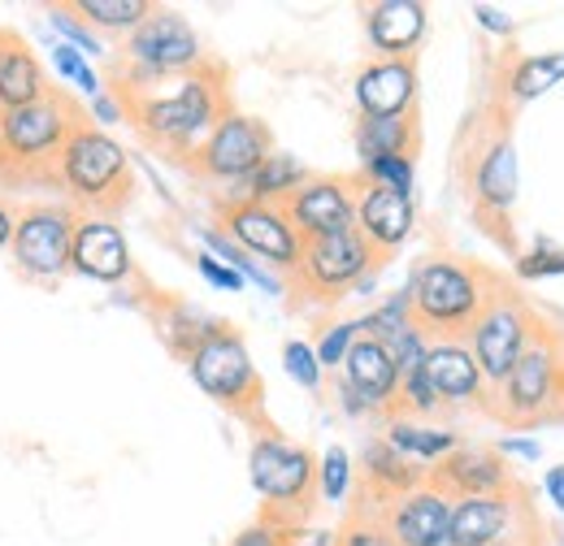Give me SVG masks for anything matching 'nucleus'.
I'll return each mask as SVG.
<instances>
[{
  "instance_id": "obj_1",
  "label": "nucleus",
  "mask_w": 564,
  "mask_h": 546,
  "mask_svg": "<svg viewBox=\"0 0 564 546\" xmlns=\"http://www.w3.org/2000/svg\"><path fill=\"white\" fill-rule=\"evenodd\" d=\"M131 122L143 135L170 152H196L205 139L213 135V127L230 113L226 109V87H221V69L200 66L178 78V87L170 96H143L131 91L122 96Z\"/></svg>"
},
{
  "instance_id": "obj_2",
  "label": "nucleus",
  "mask_w": 564,
  "mask_h": 546,
  "mask_svg": "<svg viewBox=\"0 0 564 546\" xmlns=\"http://www.w3.org/2000/svg\"><path fill=\"white\" fill-rule=\"evenodd\" d=\"M413 326L425 335H465L491 304V277L465 261L430 256L417 265L413 282Z\"/></svg>"
},
{
  "instance_id": "obj_3",
  "label": "nucleus",
  "mask_w": 564,
  "mask_h": 546,
  "mask_svg": "<svg viewBox=\"0 0 564 546\" xmlns=\"http://www.w3.org/2000/svg\"><path fill=\"white\" fill-rule=\"evenodd\" d=\"M57 178L74 200L91 205L100 217L109 208L122 205V196L131 192V170H127V148L113 135L96 131V127H78L70 143L57 156Z\"/></svg>"
},
{
  "instance_id": "obj_4",
  "label": "nucleus",
  "mask_w": 564,
  "mask_h": 546,
  "mask_svg": "<svg viewBox=\"0 0 564 546\" xmlns=\"http://www.w3.org/2000/svg\"><path fill=\"white\" fill-rule=\"evenodd\" d=\"M248 478L257 485V494L270 503L265 516H279V521H300L308 507H313V494H317V460L308 447L300 443H286V438H257L252 451H248Z\"/></svg>"
},
{
  "instance_id": "obj_5",
  "label": "nucleus",
  "mask_w": 564,
  "mask_h": 546,
  "mask_svg": "<svg viewBox=\"0 0 564 546\" xmlns=\"http://www.w3.org/2000/svg\"><path fill=\"white\" fill-rule=\"evenodd\" d=\"M187 373L221 408L239 412V416H257L261 412V395H265L261 373L252 364L248 342L239 339L230 326L217 330L213 339H205L187 356Z\"/></svg>"
},
{
  "instance_id": "obj_6",
  "label": "nucleus",
  "mask_w": 564,
  "mask_h": 546,
  "mask_svg": "<svg viewBox=\"0 0 564 546\" xmlns=\"http://www.w3.org/2000/svg\"><path fill=\"white\" fill-rule=\"evenodd\" d=\"M83 127V113L70 96L48 91L44 100L0 113V143H4V161L9 165H44L57 161L70 135Z\"/></svg>"
},
{
  "instance_id": "obj_7",
  "label": "nucleus",
  "mask_w": 564,
  "mask_h": 546,
  "mask_svg": "<svg viewBox=\"0 0 564 546\" xmlns=\"http://www.w3.org/2000/svg\"><path fill=\"white\" fill-rule=\"evenodd\" d=\"M534 335H539V326H534L530 308H525L517 295L495 291L491 304L482 308V317H478L474 330H469V351H474L482 378H487L491 386H503L508 373L517 369V360L525 356V347L534 342Z\"/></svg>"
},
{
  "instance_id": "obj_8",
  "label": "nucleus",
  "mask_w": 564,
  "mask_h": 546,
  "mask_svg": "<svg viewBox=\"0 0 564 546\" xmlns=\"http://www.w3.org/2000/svg\"><path fill=\"white\" fill-rule=\"evenodd\" d=\"M274 152V135L261 118H248V113H226L213 135L192 152V165L200 178L213 183H248Z\"/></svg>"
},
{
  "instance_id": "obj_9",
  "label": "nucleus",
  "mask_w": 564,
  "mask_h": 546,
  "mask_svg": "<svg viewBox=\"0 0 564 546\" xmlns=\"http://www.w3.org/2000/svg\"><path fill=\"white\" fill-rule=\"evenodd\" d=\"M74 208L66 205H35L18 212V230H13V265L22 277L35 282H57L70 270V248H74Z\"/></svg>"
},
{
  "instance_id": "obj_10",
  "label": "nucleus",
  "mask_w": 564,
  "mask_h": 546,
  "mask_svg": "<svg viewBox=\"0 0 564 546\" xmlns=\"http://www.w3.org/2000/svg\"><path fill=\"white\" fill-rule=\"evenodd\" d=\"M221 226L252 261H265L274 270H295L304 256V239L282 205H261V200L221 205Z\"/></svg>"
},
{
  "instance_id": "obj_11",
  "label": "nucleus",
  "mask_w": 564,
  "mask_h": 546,
  "mask_svg": "<svg viewBox=\"0 0 564 546\" xmlns=\"http://www.w3.org/2000/svg\"><path fill=\"white\" fill-rule=\"evenodd\" d=\"M561 386H564L561 347H556L552 335H534V342L525 347V356L517 360V369L508 373V382L499 386L503 416L517 421V425L539 421L543 412L561 400Z\"/></svg>"
},
{
  "instance_id": "obj_12",
  "label": "nucleus",
  "mask_w": 564,
  "mask_h": 546,
  "mask_svg": "<svg viewBox=\"0 0 564 546\" xmlns=\"http://www.w3.org/2000/svg\"><path fill=\"white\" fill-rule=\"evenodd\" d=\"M360 178H344V174H313L291 200H286V217L300 230V239H330V234H348L356 230V205H360Z\"/></svg>"
},
{
  "instance_id": "obj_13",
  "label": "nucleus",
  "mask_w": 564,
  "mask_h": 546,
  "mask_svg": "<svg viewBox=\"0 0 564 546\" xmlns=\"http://www.w3.org/2000/svg\"><path fill=\"white\" fill-rule=\"evenodd\" d=\"M127 57L148 74H192L205 66L200 57V40L192 31V22L174 9H152V18L127 40Z\"/></svg>"
},
{
  "instance_id": "obj_14",
  "label": "nucleus",
  "mask_w": 564,
  "mask_h": 546,
  "mask_svg": "<svg viewBox=\"0 0 564 546\" xmlns=\"http://www.w3.org/2000/svg\"><path fill=\"white\" fill-rule=\"evenodd\" d=\"M373 252L369 243L360 239V230H348V234H330V239H308L304 243V256L295 265V277L308 295L317 299H339L348 286H356L365 270H369Z\"/></svg>"
},
{
  "instance_id": "obj_15",
  "label": "nucleus",
  "mask_w": 564,
  "mask_h": 546,
  "mask_svg": "<svg viewBox=\"0 0 564 546\" xmlns=\"http://www.w3.org/2000/svg\"><path fill=\"white\" fill-rule=\"evenodd\" d=\"M400 364L382 339L360 335L344 360V400L348 412H382L400 404Z\"/></svg>"
},
{
  "instance_id": "obj_16",
  "label": "nucleus",
  "mask_w": 564,
  "mask_h": 546,
  "mask_svg": "<svg viewBox=\"0 0 564 546\" xmlns=\"http://www.w3.org/2000/svg\"><path fill=\"white\" fill-rule=\"evenodd\" d=\"M452 503L456 499L447 490L425 481L400 499H387L382 525L400 546H452Z\"/></svg>"
},
{
  "instance_id": "obj_17",
  "label": "nucleus",
  "mask_w": 564,
  "mask_h": 546,
  "mask_svg": "<svg viewBox=\"0 0 564 546\" xmlns=\"http://www.w3.org/2000/svg\"><path fill=\"white\" fill-rule=\"evenodd\" d=\"M417 62L413 57H382L356 74V109L360 118H409L417 105Z\"/></svg>"
},
{
  "instance_id": "obj_18",
  "label": "nucleus",
  "mask_w": 564,
  "mask_h": 546,
  "mask_svg": "<svg viewBox=\"0 0 564 546\" xmlns=\"http://www.w3.org/2000/svg\"><path fill=\"white\" fill-rule=\"evenodd\" d=\"M70 270L91 277V282H127L131 277V248H127V234L100 217V212H87L78 217L74 226V248H70Z\"/></svg>"
},
{
  "instance_id": "obj_19",
  "label": "nucleus",
  "mask_w": 564,
  "mask_h": 546,
  "mask_svg": "<svg viewBox=\"0 0 564 546\" xmlns=\"http://www.w3.org/2000/svg\"><path fill=\"white\" fill-rule=\"evenodd\" d=\"M413 226H417L413 196H404L395 187L365 183L360 205H356V230H360V239L369 243L373 256H391L395 248H404L409 234H413Z\"/></svg>"
},
{
  "instance_id": "obj_20",
  "label": "nucleus",
  "mask_w": 564,
  "mask_h": 546,
  "mask_svg": "<svg viewBox=\"0 0 564 546\" xmlns=\"http://www.w3.org/2000/svg\"><path fill=\"white\" fill-rule=\"evenodd\" d=\"M422 373H425V382H430V391H434V400H438V408H443V404H474V400L482 395V386H487V378H482L474 351L456 339L430 342Z\"/></svg>"
},
{
  "instance_id": "obj_21",
  "label": "nucleus",
  "mask_w": 564,
  "mask_h": 546,
  "mask_svg": "<svg viewBox=\"0 0 564 546\" xmlns=\"http://www.w3.org/2000/svg\"><path fill=\"white\" fill-rule=\"evenodd\" d=\"M517 503L508 490L499 494H465L452 503V546H495L512 534Z\"/></svg>"
},
{
  "instance_id": "obj_22",
  "label": "nucleus",
  "mask_w": 564,
  "mask_h": 546,
  "mask_svg": "<svg viewBox=\"0 0 564 546\" xmlns=\"http://www.w3.org/2000/svg\"><path fill=\"white\" fill-rule=\"evenodd\" d=\"M434 485L447 490L452 499H465V494H499L508 490V469L499 460V451L487 447H456L447 460H438L434 469Z\"/></svg>"
},
{
  "instance_id": "obj_23",
  "label": "nucleus",
  "mask_w": 564,
  "mask_h": 546,
  "mask_svg": "<svg viewBox=\"0 0 564 546\" xmlns=\"http://www.w3.org/2000/svg\"><path fill=\"white\" fill-rule=\"evenodd\" d=\"M365 35L387 57H409L425 35V4L417 0H378L365 9Z\"/></svg>"
},
{
  "instance_id": "obj_24",
  "label": "nucleus",
  "mask_w": 564,
  "mask_h": 546,
  "mask_svg": "<svg viewBox=\"0 0 564 546\" xmlns=\"http://www.w3.org/2000/svg\"><path fill=\"white\" fill-rule=\"evenodd\" d=\"M474 205L482 217H508L517 205V143L499 135L487 143V152L478 156V174H474Z\"/></svg>"
},
{
  "instance_id": "obj_25",
  "label": "nucleus",
  "mask_w": 564,
  "mask_h": 546,
  "mask_svg": "<svg viewBox=\"0 0 564 546\" xmlns=\"http://www.w3.org/2000/svg\"><path fill=\"white\" fill-rule=\"evenodd\" d=\"M48 91L53 87L44 78V66L35 62V53L18 35L0 31V113L26 109V105L44 100Z\"/></svg>"
},
{
  "instance_id": "obj_26",
  "label": "nucleus",
  "mask_w": 564,
  "mask_h": 546,
  "mask_svg": "<svg viewBox=\"0 0 564 546\" xmlns=\"http://www.w3.org/2000/svg\"><path fill=\"white\" fill-rule=\"evenodd\" d=\"M365 478L373 485V494H382V499H400V494L425 485L422 469H417L413 460H404L387 438H373V443L365 447Z\"/></svg>"
},
{
  "instance_id": "obj_27",
  "label": "nucleus",
  "mask_w": 564,
  "mask_h": 546,
  "mask_svg": "<svg viewBox=\"0 0 564 546\" xmlns=\"http://www.w3.org/2000/svg\"><path fill=\"white\" fill-rule=\"evenodd\" d=\"M417 118H365L360 131H356V148H360V165L365 161H378V156H409L417 152Z\"/></svg>"
},
{
  "instance_id": "obj_28",
  "label": "nucleus",
  "mask_w": 564,
  "mask_h": 546,
  "mask_svg": "<svg viewBox=\"0 0 564 546\" xmlns=\"http://www.w3.org/2000/svg\"><path fill=\"white\" fill-rule=\"evenodd\" d=\"M387 443L404 456V460H422V465H438L447 460L460 443L452 429H438V425H422V421H409V416H395L387 425Z\"/></svg>"
},
{
  "instance_id": "obj_29",
  "label": "nucleus",
  "mask_w": 564,
  "mask_h": 546,
  "mask_svg": "<svg viewBox=\"0 0 564 546\" xmlns=\"http://www.w3.org/2000/svg\"><path fill=\"white\" fill-rule=\"evenodd\" d=\"M308 178H313V174H308L291 152H279V148H274V152H270V161H265V165L243 183V187H248V192H243V200L286 205V200H291Z\"/></svg>"
},
{
  "instance_id": "obj_30",
  "label": "nucleus",
  "mask_w": 564,
  "mask_h": 546,
  "mask_svg": "<svg viewBox=\"0 0 564 546\" xmlns=\"http://www.w3.org/2000/svg\"><path fill=\"white\" fill-rule=\"evenodd\" d=\"M161 339L170 342V351H178L183 360L200 347L205 339H213L217 330H226L221 321H213V317H205L200 308H192V304H183V299H174L165 313H161Z\"/></svg>"
},
{
  "instance_id": "obj_31",
  "label": "nucleus",
  "mask_w": 564,
  "mask_h": 546,
  "mask_svg": "<svg viewBox=\"0 0 564 546\" xmlns=\"http://www.w3.org/2000/svg\"><path fill=\"white\" fill-rule=\"evenodd\" d=\"M74 13L87 22V26H100V31H140L143 22L152 18L156 4L148 0H74Z\"/></svg>"
},
{
  "instance_id": "obj_32",
  "label": "nucleus",
  "mask_w": 564,
  "mask_h": 546,
  "mask_svg": "<svg viewBox=\"0 0 564 546\" xmlns=\"http://www.w3.org/2000/svg\"><path fill=\"white\" fill-rule=\"evenodd\" d=\"M564 83V53H543V57H525L508 74V91L512 100H539L543 91H552Z\"/></svg>"
},
{
  "instance_id": "obj_33",
  "label": "nucleus",
  "mask_w": 564,
  "mask_h": 546,
  "mask_svg": "<svg viewBox=\"0 0 564 546\" xmlns=\"http://www.w3.org/2000/svg\"><path fill=\"white\" fill-rule=\"evenodd\" d=\"M48 26L62 35V44H70V48H78L83 57H100L105 53V44L91 35V26L74 13L70 4H48Z\"/></svg>"
},
{
  "instance_id": "obj_34",
  "label": "nucleus",
  "mask_w": 564,
  "mask_h": 546,
  "mask_svg": "<svg viewBox=\"0 0 564 546\" xmlns=\"http://www.w3.org/2000/svg\"><path fill=\"white\" fill-rule=\"evenodd\" d=\"M352 485V456L344 447H326V456L317 460V494L326 503H339Z\"/></svg>"
},
{
  "instance_id": "obj_35",
  "label": "nucleus",
  "mask_w": 564,
  "mask_h": 546,
  "mask_svg": "<svg viewBox=\"0 0 564 546\" xmlns=\"http://www.w3.org/2000/svg\"><path fill=\"white\" fill-rule=\"evenodd\" d=\"M282 369H286V378L295 382V386H304V391H317L322 386V360H317V347H308L304 339H291L282 342Z\"/></svg>"
},
{
  "instance_id": "obj_36",
  "label": "nucleus",
  "mask_w": 564,
  "mask_h": 546,
  "mask_svg": "<svg viewBox=\"0 0 564 546\" xmlns=\"http://www.w3.org/2000/svg\"><path fill=\"white\" fill-rule=\"evenodd\" d=\"M53 66H57V74L66 78V83H74L83 96H105V87H100V74L91 69V62L78 53V48H70V44H53Z\"/></svg>"
},
{
  "instance_id": "obj_37",
  "label": "nucleus",
  "mask_w": 564,
  "mask_h": 546,
  "mask_svg": "<svg viewBox=\"0 0 564 546\" xmlns=\"http://www.w3.org/2000/svg\"><path fill=\"white\" fill-rule=\"evenodd\" d=\"M360 178L413 196V161H409V156H378V161H365V165H360Z\"/></svg>"
},
{
  "instance_id": "obj_38",
  "label": "nucleus",
  "mask_w": 564,
  "mask_h": 546,
  "mask_svg": "<svg viewBox=\"0 0 564 546\" xmlns=\"http://www.w3.org/2000/svg\"><path fill=\"white\" fill-rule=\"evenodd\" d=\"M360 339V321H339V326H330L322 342H317V360H322V369H344V360H348V351L356 347Z\"/></svg>"
},
{
  "instance_id": "obj_39",
  "label": "nucleus",
  "mask_w": 564,
  "mask_h": 546,
  "mask_svg": "<svg viewBox=\"0 0 564 546\" xmlns=\"http://www.w3.org/2000/svg\"><path fill=\"white\" fill-rule=\"evenodd\" d=\"M230 546H295V525L279 516H261L257 525H248Z\"/></svg>"
},
{
  "instance_id": "obj_40",
  "label": "nucleus",
  "mask_w": 564,
  "mask_h": 546,
  "mask_svg": "<svg viewBox=\"0 0 564 546\" xmlns=\"http://www.w3.org/2000/svg\"><path fill=\"white\" fill-rule=\"evenodd\" d=\"M335 546H400V543L391 538V529L382 525V516H352Z\"/></svg>"
},
{
  "instance_id": "obj_41",
  "label": "nucleus",
  "mask_w": 564,
  "mask_h": 546,
  "mask_svg": "<svg viewBox=\"0 0 564 546\" xmlns=\"http://www.w3.org/2000/svg\"><path fill=\"white\" fill-rule=\"evenodd\" d=\"M196 270H200V277L209 282V286H217V291H230V295H239L248 282H243V273L239 270H230L226 261H217L213 252H200L196 256Z\"/></svg>"
},
{
  "instance_id": "obj_42",
  "label": "nucleus",
  "mask_w": 564,
  "mask_h": 546,
  "mask_svg": "<svg viewBox=\"0 0 564 546\" xmlns=\"http://www.w3.org/2000/svg\"><path fill=\"white\" fill-rule=\"evenodd\" d=\"M517 273H521V277H552V273H564V252H556V248H539V252L521 256Z\"/></svg>"
},
{
  "instance_id": "obj_43",
  "label": "nucleus",
  "mask_w": 564,
  "mask_h": 546,
  "mask_svg": "<svg viewBox=\"0 0 564 546\" xmlns=\"http://www.w3.org/2000/svg\"><path fill=\"white\" fill-rule=\"evenodd\" d=\"M474 18H478V26L491 31V35H512V18H508L503 9H495V4H474Z\"/></svg>"
},
{
  "instance_id": "obj_44",
  "label": "nucleus",
  "mask_w": 564,
  "mask_h": 546,
  "mask_svg": "<svg viewBox=\"0 0 564 546\" xmlns=\"http://www.w3.org/2000/svg\"><path fill=\"white\" fill-rule=\"evenodd\" d=\"M91 118H96V122H105V127H109V122H122V118H127V105H122V100H113V96L105 91V96H96V100H91Z\"/></svg>"
},
{
  "instance_id": "obj_45",
  "label": "nucleus",
  "mask_w": 564,
  "mask_h": 546,
  "mask_svg": "<svg viewBox=\"0 0 564 546\" xmlns=\"http://www.w3.org/2000/svg\"><path fill=\"white\" fill-rule=\"evenodd\" d=\"M499 456H521V460H543V447L530 443V438H503L499 443Z\"/></svg>"
},
{
  "instance_id": "obj_46",
  "label": "nucleus",
  "mask_w": 564,
  "mask_h": 546,
  "mask_svg": "<svg viewBox=\"0 0 564 546\" xmlns=\"http://www.w3.org/2000/svg\"><path fill=\"white\" fill-rule=\"evenodd\" d=\"M543 494L556 503V512H564V465H556V469L543 473Z\"/></svg>"
},
{
  "instance_id": "obj_47",
  "label": "nucleus",
  "mask_w": 564,
  "mask_h": 546,
  "mask_svg": "<svg viewBox=\"0 0 564 546\" xmlns=\"http://www.w3.org/2000/svg\"><path fill=\"white\" fill-rule=\"evenodd\" d=\"M13 230H18V212H13L9 205H0V248L13 243Z\"/></svg>"
},
{
  "instance_id": "obj_48",
  "label": "nucleus",
  "mask_w": 564,
  "mask_h": 546,
  "mask_svg": "<svg viewBox=\"0 0 564 546\" xmlns=\"http://www.w3.org/2000/svg\"><path fill=\"white\" fill-rule=\"evenodd\" d=\"M495 546H521V538H503V543H495Z\"/></svg>"
},
{
  "instance_id": "obj_49",
  "label": "nucleus",
  "mask_w": 564,
  "mask_h": 546,
  "mask_svg": "<svg viewBox=\"0 0 564 546\" xmlns=\"http://www.w3.org/2000/svg\"><path fill=\"white\" fill-rule=\"evenodd\" d=\"M0 161H4V143H0Z\"/></svg>"
}]
</instances>
